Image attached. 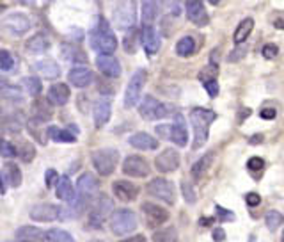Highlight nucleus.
<instances>
[{"mask_svg": "<svg viewBox=\"0 0 284 242\" xmlns=\"http://www.w3.org/2000/svg\"><path fill=\"white\" fill-rule=\"evenodd\" d=\"M89 43L91 48L98 54H110L112 55V52L118 48V39L110 30L109 22L105 18H98V24L89 32Z\"/></svg>", "mask_w": 284, "mask_h": 242, "instance_id": "f257e3e1", "label": "nucleus"}, {"mask_svg": "<svg viewBox=\"0 0 284 242\" xmlns=\"http://www.w3.org/2000/svg\"><path fill=\"white\" fill-rule=\"evenodd\" d=\"M96 192H98V180H96L95 175L84 173V175L78 176V180H76V198L73 203H70L73 214H80L84 209H87V205L96 196Z\"/></svg>", "mask_w": 284, "mask_h": 242, "instance_id": "f03ea898", "label": "nucleus"}, {"mask_svg": "<svg viewBox=\"0 0 284 242\" xmlns=\"http://www.w3.org/2000/svg\"><path fill=\"white\" fill-rule=\"evenodd\" d=\"M213 119H215V112L203 109V107H197V109L190 112V123H192V128H194V150L203 148L206 144L210 125L213 123Z\"/></svg>", "mask_w": 284, "mask_h": 242, "instance_id": "7ed1b4c3", "label": "nucleus"}, {"mask_svg": "<svg viewBox=\"0 0 284 242\" xmlns=\"http://www.w3.org/2000/svg\"><path fill=\"white\" fill-rule=\"evenodd\" d=\"M135 228H137V215L133 210H114L112 217H110V230H112L114 235L124 237V235H130Z\"/></svg>", "mask_w": 284, "mask_h": 242, "instance_id": "20e7f679", "label": "nucleus"}, {"mask_svg": "<svg viewBox=\"0 0 284 242\" xmlns=\"http://www.w3.org/2000/svg\"><path fill=\"white\" fill-rule=\"evenodd\" d=\"M91 161H93L95 169L98 171V175L109 176V175H112L116 166H118L119 153H118V150H114V148H101V150L93 152Z\"/></svg>", "mask_w": 284, "mask_h": 242, "instance_id": "39448f33", "label": "nucleus"}, {"mask_svg": "<svg viewBox=\"0 0 284 242\" xmlns=\"http://www.w3.org/2000/svg\"><path fill=\"white\" fill-rule=\"evenodd\" d=\"M112 201L107 194H98L95 199V205L89 212V224L93 228H101L107 219L112 217Z\"/></svg>", "mask_w": 284, "mask_h": 242, "instance_id": "423d86ee", "label": "nucleus"}, {"mask_svg": "<svg viewBox=\"0 0 284 242\" xmlns=\"http://www.w3.org/2000/svg\"><path fill=\"white\" fill-rule=\"evenodd\" d=\"M147 194L153 196V198L160 199L167 205H174L176 203V190L172 182L166 180V178H153L149 184L146 185Z\"/></svg>", "mask_w": 284, "mask_h": 242, "instance_id": "0eeeda50", "label": "nucleus"}, {"mask_svg": "<svg viewBox=\"0 0 284 242\" xmlns=\"http://www.w3.org/2000/svg\"><path fill=\"white\" fill-rule=\"evenodd\" d=\"M139 114H141L142 118L147 119V121H155V119H162L166 118L167 114H169V107L166 104H162L158 102L156 98L153 96H144V100L141 102L139 105Z\"/></svg>", "mask_w": 284, "mask_h": 242, "instance_id": "6e6552de", "label": "nucleus"}, {"mask_svg": "<svg viewBox=\"0 0 284 242\" xmlns=\"http://www.w3.org/2000/svg\"><path fill=\"white\" fill-rule=\"evenodd\" d=\"M144 84H146V71L137 70L133 73L132 79H130V82L126 85V91H124V107L126 109H132V107L137 105Z\"/></svg>", "mask_w": 284, "mask_h": 242, "instance_id": "1a4fd4ad", "label": "nucleus"}, {"mask_svg": "<svg viewBox=\"0 0 284 242\" xmlns=\"http://www.w3.org/2000/svg\"><path fill=\"white\" fill-rule=\"evenodd\" d=\"M123 173L126 176H132V178H146L151 173V167H149L146 159L139 155H130L123 162Z\"/></svg>", "mask_w": 284, "mask_h": 242, "instance_id": "9d476101", "label": "nucleus"}, {"mask_svg": "<svg viewBox=\"0 0 284 242\" xmlns=\"http://www.w3.org/2000/svg\"><path fill=\"white\" fill-rule=\"evenodd\" d=\"M141 210H142V214H144V217H146V223L151 228L160 226V224L167 223V219H169V212H167L164 207H160V205H156V203H151V201L142 203Z\"/></svg>", "mask_w": 284, "mask_h": 242, "instance_id": "9b49d317", "label": "nucleus"}, {"mask_svg": "<svg viewBox=\"0 0 284 242\" xmlns=\"http://www.w3.org/2000/svg\"><path fill=\"white\" fill-rule=\"evenodd\" d=\"M30 18L24 13H11L4 18L5 30H9L13 36H24L30 28Z\"/></svg>", "mask_w": 284, "mask_h": 242, "instance_id": "f8f14e48", "label": "nucleus"}, {"mask_svg": "<svg viewBox=\"0 0 284 242\" xmlns=\"http://www.w3.org/2000/svg\"><path fill=\"white\" fill-rule=\"evenodd\" d=\"M61 207L52 203H39L34 205L30 209V219L32 221H38V223H50V221H55L61 215Z\"/></svg>", "mask_w": 284, "mask_h": 242, "instance_id": "ddd939ff", "label": "nucleus"}, {"mask_svg": "<svg viewBox=\"0 0 284 242\" xmlns=\"http://www.w3.org/2000/svg\"><path fill=\"white\" fill-rule=\"evenodd\" d=\"M155 167L160 173H172L180 167V153L172 148H167L155 159Z\"/></svg>", "mask_w": 284, "mask_h": 242, "instance_id": "4468645a", "label": "nucleus"}, {"mask_svg": "<svg viewBox=\"0 0 284 242\" xmlns=\"http://www.w3.org/2000/svg\"><path fill=\"white\" fill-rule=\"evenodd\" d=\"M96 66H98V70L105 77H110V79H118L121 75V64L110 54H98V57H96Z\"/></svg>", "mask_w": 284, "mask_h": 242, "instance_id": "2eb2a0df", "label": "nucleus"}, {"mask_svg": "<svg viewBox=\"0 0 284 242\" xmlns=\"http://www.w3.org/2000/svg\"><path fill=\"white\" fill-rule=\"evenodd\" d=\"M141 43L147 55H155L160 50V36L151 25H144L141 28Z\"/></svg>", "mask_w": 284, "mask_h": 242, "instance_id": "dca6fc26", "label": "nucleus"}, {"mask_svg": "<svg viewBox=\"0 0 284 242\" xmlns=\"http://www.w3.org/2000/svg\"><path fill=\"white\" fill-rule=\"evenodd\" d=\"M187 16L197 27L208 25V14L201 0H187Z\"/></svg>", "mask_w": 284, "mask_h": 242, "instance_id": "f3484780", "label": "nucleus"}, {"mask_svg": "<svg viewBox=\"0 0 284 242\" xmlns=\"http://www.w3.org/2000/svg\"><path fill=\"white\" fill-rule=\"evenodd\" d=\"M112 190L116 198L121 201H133L139 196V187L128 180H118L112 184Z\"/></svg>", "mask_w": 284, "mask_h": 242, "instance_id": "a211bd4d", "label": "nucleus"}, {"mask_svg": "<svg viewBox=\"0 0 284 242\" xmlns=\"http://www.w3.org/2000/svg\"><path fill=\"white\" fill-rule=\"evenodd\" d=\"M68 79H70V82L75 85V87H80L82 89V87H87V85L93 84L95 75H93V71H91L89 68L76 66L68 73Z\"/></svg>", "mask_w": 284, "mask_h": 242, "instance_id": "6ab92c4d", "label": "nucleus"}, {"mask_svg": "<svg viewBox=\"0 0 284 242\" xmlns=\"http://www.w3.org/2000/svg\"><path fill=\"white\" fill-rule=\"evenodd\" d=\"M48 102L55 107H62V105L68 104V100H70V87L66 84H53L50 89H48V95H47Z\"/></svg>", "mask_w": 284, "mask_h": 242, "instance_id": "aec40b11", "label": "nucleus"}, {"mask_svg": "<svg viewBox=\"0 0 284 242\" xmlns=\"http://www.w3.org/2000/svg\"><path fill=\"white\" fill-rule=\"evenodd\" d=\"M55 192H57V198L66 201L68 205L73 203L76 198V187H73L70 176H61V180L57 182L55 185Z\"/></svg>", "mask_w": 284, "mask_h": 242, "instance_id": "412c9836", "label": "nucleus"}, {"mask_svg": "<svg viewBox=\"0 0 284 242\" xmlns=\"http://www.w3.org/2000/svg\"><path fill=\"white\" fill-rule=\"evenodd\" d=\"M170 141L181 148L187 146V142H189V130H187L183 116H180V114H176L174 123H172V135H170Z\"/></svg>", "mask_w": 284, "mask_h": 242, "instance_id": "4be33fe9", "label": "nucleus"}, {"mask_svg": "<svg viewBox=\"0 0 284 242\" xmlns=\"http://www.w3.org/2000/svg\"><path fill=\"white\" fill-rule=\"evenodd\" d=\"M130 144H132L133 148H137V150H144V152H151V150H156V148H158V141L146 132L133 134L132 137H130Z\"/></svg>", "mask_w": 284, "mask_h": 242, "instance_id": "5701e85b", "label": "nucleus"}, {"mask_svg": "<svg viewBox=\"0 0 284 242\" xmlns=\"http://www.w3.org/2000/svg\"><path fill=\"white\" fill-rule=\"evenodd\" d=\"M34 70L38 71L43 79H57V77L61 75V68L52 59H41V61H38L34 64Z\"/></svg>", "mask_w": 284, "mask_h": 242, "instance_id": "b1692460", "label": "nucleus"}, {"mask_svg": "<svg viewBox=\"0 0 284 242\" xmlns=\"http://www.w3.org/2000/svg\"><path fill=\"white\" fill-rule=\"evenodd\" d=\"M16 241L18 242H45L47 241V233L34 226H22L18 232H16Z\"/></svg>", "mask_w": 284, "mask_h": 242, "instance_id": "393cba45", "label": "nucleus"}, {"mask_svg": "<svg viewBox=\"0 0 284 242\" xmlns=\"http://www.w3.org/2000/svg\"><path fill=\"white\" fill-rule=\"evenodd\" d=\"M110 119V102L107 98L98 100L95 104V125L96 127H103Z\"/></svg>", "mask_w": 284, "mask_h": 242, "instance_id": "a878e982", "label": "nucleus"}, {"mask_svg": "<svg viewBox=\"0 0 284 242\" xmlns=\"http://www.w3.org/2000/svg\"><path fill=\"white\" fill-rule=\"evenodd\" d=\"M114 20H116V25L119 28L133 27V24H135V9H133V4L130 7H119Z\"/></svg>", "mask_w": 284, "mask_h": 242, "instance_id": "bb28decb", "label": "nucleus"}, {"mask_svg": "<svg viewBox=\"0 0 284 242\" xmlns=\"http://www.w3.org/2000/svg\"><path fill=\"white\" fill-rule=\"evenodd\" d=\"M25 48H27V52H30V54H43L50 48V39H48L47 34L39 32L28 39Z\"/></svg>", "mask_w": 284, "mask_h": 242, "instance_id": "cd10ccee", "label": "nucleus"}, {"mask_svg": "<svg viewBox=\"0 0 284 242\" xmlns=\"http://www.w3.org/2000/svg\"><path fill=\"white\" fill-rule=\"evenodd\" d=\"M142 22L149 25L158 18V2L156 0H142Z\"/></svg>", "mask_w": 284, "mask_h": 242, "instance_id": "c85d7f7f", "label": "nucleus"}, {"mask_svg": "<svg viewBox=\"0 0 284 242\" xmlns=\"http://www.w3.org/2000/svg\"><path fill=\"white\" fill-rule=\"evenodd\" d=\"M2 175L7 178L11 187H20V185H22V171H20V167L16 166V164H13V162L4 164V167H2Z\"/></svg>", "mask_w": 284, "mask_h": 242, "instance_id": "c756f323", "label": "nucleus"}, {"mask_svg": "<svg viewBox=\"0 0 284 242\" xmlns=\"http://www.w3.org/2000/svg\"><path fill=\"white\" fill-rule=\"evenodd\" d=\"M252 28H254V20L252 18H245L243 22H240V25H238L237 30H235V36H233L235 43L241 45V43L249 38V34L252 32Z\"/></svg>", "mask_w": 284, "mask_h": 242, "instance_id": "7c9ffc66", "label": "nucleus"}, {"mask_svg": "<svg viewBox=\"0 0 284 242\" xmlns=\"http://www.w3.org/2000/svg\"><path fill=\"white\" fill-rule=\"evenodd\" d=\"M48 137L55 142H75L76 141V135L73 132H70V128H68V130H62V128H59V127L48 128Z\"/></svg>", "mask_w": 284, "mask_h": 242, "instance_id": "2f4dec72", "label": "nucleus"}, {"mask_svg": "<svg viewBox=\"0 0 284 242\" xmlns=\"http://www.w3.org/2000/svg\"><path fill=\"white\" fill-rule=\"evenodd\" d=\"M195 52V41L190 36H185L176 43V54L180 57H190Z\"/></svg>", "mask_w": 284, "mask_h": 242, "instance_id": "473e14b6", "label": "nucleus"}, {"mask_svg": "<svg viewBox=\"0 0 284 242\" xmlns=\"http://www.w3.org/2000/svg\"><path fill=\"white\" fill-rule=\"evenodd\" d=\"M212 161H213V153H206V155L201 157L194 166H192V176H194V178H201V176L210 169Z\"/></svg>", "mask_w": 284, "mask_h": 242, "instance_id": "72a5a7b5", "label": "nucleus"}, {"mask_svg": "<svg viewBox=\"0 0 284 242\" xmlns=\"http://www.w3.org/2000/svg\"><path fill=\"white\" fill-rule=\"evenodd\" d=\"M153 242H178V232L176 228H164L153 233Z\"/></svg>", "mask_w": 284, "mask_h": 242, "instance_id": "f704fd0d", "label": "nucleus"}, {"mask_svg": "<svg viewBox=\"0 0 284 242\" xmlns=\"http://www.w3.org/2000/svg\"><path fill=\"white\" fill-rule=\"evenodd\" d=\"M62 57L66 61H73V62H85V54L78 48L71 47V45H62Z\"/></svg>", "mask_w": 284, "mask_h": 242, "instance_id": "c9c22d12", "label": "nucleus"}, {"mask_svg": "<svg viewBox=\"0 0 284 242\" xmlns=\"http://www.w3.org/2000/svg\"><path fill=\"white\" fill-rule=\"evenodd\" d=\"M32 116L38 123H45V121H48V119L52 118V112H50L48 107H45V104H41L38 100V102H34V105H32Z\"/></svg>", "mask_w": 284, "mask_h": 242, "instance_id": "e433bc0d", "label": "nucleus"}, {"mask_svg": "<svg viewBox=\"0 0 284 242\" xmlns=\"http://www.w3.org/2000/svg\"><path fill=\"white\" fill-rule=\"evenodd\" d=\"M22 85H24V89L27 91V95H30V96H38L43 89L41 81H39L38 77H27V79L22 81Z\"/></svg>", "mask_w": 284, "mask_h": 242, "instance_id": "4c0bfd02", "label": "nucleus"}, {"mask_svg": "<svg viewBox=\"0 0 284 242\" xmlns=\"http://www.w3.org/2000/svg\"><path fill=\"white\" fill-rule=\"evenodd\" d=\"M47 242H75V239L64 230H48Z\"/></svg>", "mask_w": 284, "mask_h": 242, "instance_id": "58836bf2", "label": "nucleus"}, {"mask_svg": "<svg viewBox=\"0 0 284 242\" xmlns=\"http://www.w3.org/2000/svg\"><path fill=\"white\" fill-rule=\"evenodd\" d=\"M265 223H266V226H268L270 232H274V230H277V228L283 224V214L277 212V210H270V212H266V215H265Z\"/></svg>", "mask_w": 284, "mask_h": 242, "instance_id": "ea45409f", "label": "nucleus"}, {"mask_svg": "<svg viewBox=\"0 0 284 242\" xmlns=\"http://www.w3.org/2000/svg\"><path fill=\"white\" fill-rule=\"evenodd\" d=\"M18 157L24 162H32L34 157H36V148L30 142H22L18 146Z\"/></svg>", "mask_w": 284, "mask_h": 242, "instance_id": "a19ab883", "label": "nucleus"}, {"mask_svg": "<svg viewBox=\"0 0 284 242\" xmlns=\"http://www.w3.org/2000/svg\"><path fill=\"white\" fill-rule=\"evenodd\" d=\"M14 64H16V61H14L13 54H9L7 50H2L0 52V68H2V71H11Z\"/></svg>", "mask_w": 284, "mask_h": 242, "instance_id": "79ce46f5", "label": "nucleus"}, {"mask_svg": "<svg viewBox=\"0 0 284 242\" xmlns=\"http://www.w3.org/2000/svg\"><path fill=\"white\" fill-rule=\"evenodd\" d=\"M217 73H218L217 64H210V66H206L203 71H201V73H199V79H201V81H203V84H204V82L215 81Z\"/></svg>", "mask_w": 284, "mask_h": 242, "instance_id": "37998d69", "label": "nucleus"}, {"mask_svg": "<svg viewBox=\"0 0 284 242\" xmlns=\"http://www.w3.org/2000/svg\"><path fill=\"white\" fill-rule=\"evenodd\" d=\"M0 155L4 157V159H13L14 155H18V150L11 144L9 141H2V144H0Z\"/></svg>", "mask_w": 284, "mask_h": 242, "instance_id": "c03bdc74", "label": "nucleus"}, {"mask_svg": "<svg viewBox=\"0 0 284 242\" xmlns=\"http://www.w3.org/2000/svg\"><path fill=\"white\" fill-rule=\"evenodd\" d=\"M181 192H183V198L185 201L189 205L195 203V192L194 189H192V185L189 184V182H181Z\"/></svg>", "mask_w": 284, "mask_h": 242, "instance_id": "a18cd8bd", "label": "nucleus"}, {"mask_svg": "<svg viewBox=\"0 0 284 242\" xmlns=\"http://www.w3.org/2000/svg\"><path fill=\"white\" fill-rule=\"evenodd\" d=\"M2 95H4L5 100H22V93H20L18 87L14 85H5L2 87Z\"/></svg>", "mask_w": 284, "mask_h": 242, "instance_id": "49530a36", "label": "nucleus"}, {"mask_svg": "<svg viewBox=\"0 0 284 242\" xmlns=\"http://www.w3.org/2000/svg\"><path fill=\"white\" fill-rule=\"evenodd\" d=\"M261 54H263V57H265V59H275V57L279 55V47H277V45H274V43H268V45H265V47H263Z\"/></svg>", "mask_w": 284, "mask_h": 242, "instance_id": "de8ad7c7", "label": "nucleus"}, {"mask_svg": "<svg viewBox=\"0 0 284 242\" xmlns=\"http://www.w3.org/2000/svg\"><path fill=\"white\" fill-rule=\"evenodd\" d=\"M247 167H249V171H261L263 167H265V161L261 159V157H252V159H249V162H247Z\"/></svg>", "mask_w": 284, "mask_h": 242, "instance_id": "09e8293b", "label": "nucleus"}, {"mask_svg": "<svg viewBox=\"0 0 284 242\" xmlns=\"http://www.w3.org/2000/svg\"><path fill=\"white\" fill-rule=\"evenodd\" d=\"M215 212H217V217L220 219V221H235V214H233L231 210L222 209L220 205L215 207Z\"/></svg>", "mask_w": 284, "mask_h": 242, "instance_id": "8fccbe9b", "label": "nucleus"}, {"mask_svg": "<svg viewBox=\"0 0 284 242\" xmlns=\"http://www.w3.org/2000/svg\"><path fill=\"white\" fill-rule=\"evenodd\" d=\"M162 2H164V5H166L172 14H176V16L181 13V0H162Z\"/></svg>", "mask_w": 284, "mask_h": 242, "instance_id": "3c124183", "label": "nucleus"}, {"mask_svg": "<svg viewBox=\"0 0 284 242\" xmlns=\"http://www.w3.org/2000/svg\"><path fill=\"white\" fill-rule=\"evenodd\" d=\"M245 54H247V47H245V45H240V47H237L231 52V55H229V61H231V62L240 61V59H243V57H245Z\"/></svg>", "mask_w": 284, "mask_h": 242, "instance_id": "603ef678", "label": "nucleus"}, {"mask_svg": "<svg viewBox=\"0 0 284 242\" xmlns=\"http://www.w3.org/2000/svg\"><path fill=\"white\" fill-rule=\"evenodd\" d=\"M155 130L162 139H170V135H172V125L170 127L169 125H158Z\"/></svg>", "mask_w": 284, "mask_h": 242, "instance_id": "864d4df0", "label": "nucleus"}, {"mask_svg": "<svg viewBox=\"0 0 284 242\" xmlns=\"http://www.w3.org/2000/svg\"><path fill=\"white\" fill-rule=\"evenodd\" d=\"M57 180H61V178H59V175H57V171L55 169H48L47 175H45V182H47V187H53Z\"/></svg>", "mask_w": 284, "mask_h": 242, "instance_id": "5fc2aeb1", "label": "nucleus"}, {"mask_svg": "<svg viewBox=\"0 0 284 242\" xmlns=\"http://www.w3.org/2000/svg\"><path fill=\"white\" fill-rule=\"evenodd\" d=\"M204 87H206V93H208L212 98L218 95V84L217 81H210V82H204Z\"/></svg>", "mask_w": 284, "mask_h": 242, "instance_id": "6e6d98bb", "label": "nucleus"}, {"mask_svg": "<svg viewBox=\"0 0 284 242\" xmlns=\"http://www.w3.org/2000/svg\"><path fill=\"white\" fill-rule=\"evenodd\" d=\"M245 201L249 207H260L261 203V196L258 194V192H249V194L245 196Z\"/></svg>", "mask_w": 284, "mask_h": 242, "instance_id": "4d7b16f0", "label": "nucleus"}, {"mask_svg": "<svg viewBox=\"0 0 284 242\" xmlns=\"http://www.w3.org/2000/svg\"><path fill=\"white\" fill-rule=\"evenodd\" d=\"M213 241L215 242L226 241V232H224L222 228H215V230H213Z\"/></svg>", "mask_w": 284, "mask_h": 242, "instance_id": "13d9d810", "label": "nucleus"}, {"mask_svg": "<svg viewBox=\"0 0 284 242\" xmlns=\"http://www.w3.org/2000/svg\"><path fill=\"white\" fill-rule=\"evenodd\" d=\"M260 116L263 119H274L275 116H277V112H275V109H263L260 112Z\"/></svg>", "mask_w": 284, "mask_h": 242, "instance_id": "bf43d9fd", "label": "nucleus"}, {"mask_svg": "<svg viewBox=\"0 0 284 242\" xmlns=\"http://www.w3.org/2000/svg\"><path fill=\"white\" fill-rule=\"evenodd\" d=\"M274 27L279 28V30H284V14H283V16H279V18H275Z\"/></svg>", "mask_w": 284, "mask_h": 242, "instance_id": "052dcab7", "label": "nucleus"}, {"mask_svg": "<svg viewBox=\"0 0 284 242\" xmlns=\"http://www.w3.org/2000/svg\"><path fill=\"white\" fill-rule=\"evenodd\" d=\"M261 141H263V135H261V134H258V135H252V137L249 139V142H251V144H260Z\"/></svg>", "mask_w": 284, "mask_h": 242, "instance_id": "680f3d73", "label": "nucleus"}, {"mask_svg": "<svg viewBox=\"0 0 284 242\" xmlns=\"http://www.w3.org/2000/svg\"><path fill=\"white\" fill-rule=\"evenodd\" d=\"M124 242H146V237H144V235H135V237H132V239H126Z\"/></svg>", "mask_w": 284, "mask_h": 242, "instance_id": "e2e57ef3", "label": "nucleus"}, {"mask_svg": "<svg viewBox=\"0 0 284 242\" xmlns=\"http://www.w3.org/2000/svg\"><path fill=\"white\" fill-rule=\"evenodd\" d=\"M20 4H24V5H34L36 4V0H18Z\"/></svg>", "mask_w": 284, "mask_h": 242, "instance_id": "0e129e2a", "label": "nucleus"}, {"mask_svg": "<svg viewBox=\"0 0 284 242\" xmlns=\"http://www.w3.org/2000/svg\"><path fill=\"white\" fill-rule=\"evenodd\" d=\"M208 2H210V4H212V5H217V4H220V0H208Z\"/></svg>", "mask_w": 284, "mask_h": 242, "instance_id": "69168bd1", "label": "nucleus"}, {"mask_svg": "<svg viewBox=\"0 0 284 242\" xmlns=\"http://www.w3.org/2000/svg\"><path fill=\"white\" fill-rule=\"evenodd\" d=\"M281 242H284V230H283V237H281Z\"/></svg>", "mask_w": 284, "mask_h": 242, "instance_id": "338daca9", "label": "nucleus"}]
</instances>
